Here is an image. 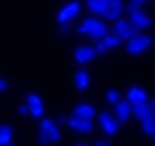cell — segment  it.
<instances>
[{
	"instance_id": "obj_23",
	"label": "cell",
	"mask_w": 155,
	"mask_h": 146,
	"mask_svg": "<svg viewBox=\"0 0 155 146\" xmlns=\"http://www.w3.org/2000/svg\"><path fill=\"white\" fill-rule=\"evenodd\" d=\"M142 4H144L142 0H131V2L127 4V9H129V13H131V11H139V9L142 8Z\"/></svg>"
},
{
	"instance_id": "obj_12",
	"label": "cell",
	"mask_w": 155,
	"mask_h": 146,
	"mask_svg": "<svg viewBox=\"0 0 155 146\" xmlns=\"http://www.w3.org/2000/svg\"><path fill=\"white\" fill-rule=\"evenodd\" d=\"M94 115H96L94 107L89 105V104H80V105H76V107H74V113H72V117L80 118V120H92Z\"/></svg>"
},
{
	"instance_id": "obj_5",
	"label": "cell",
	"mask_w": 155,
	"mask_h": 146,
	"mask_svg": "<svg viewBox=\"0 0 155 146\" xmlns=\"http://www.w3.org/2000/svg\"><path fill=\"white\" fill-rule=\"evenodd\" d=\"M41 133L46 135L48 142H59L61 141L59 126H57L55 120H52V118H43L41 120Z\"/></svg>"
},
{
	"instance_id": "obj_24",
	"label": "cell",
	"mask_w": 155,
	"mask_h": 146,
	"mask_svg": "<svg viewBox=\"0 0 155 146\" xmlns=\"http://www.w3.org/2000/svg\"><path fill=\"white\" fill-rule=\"evenodd\" d=\"M94 52H96V54H104V52H105V46H104V43H102V41L94 45Z\"/></svg>"
},
{
	"instance_id": "obj_4",
	"label": "cell",
	"mask_w": 155,
	"mask_h": 146,
	"mask_svg": "<svg viewBox=\"0 0 155 146\" xmlns=\"http://www.w3.org/2000/svg\"><path fill=\"white\" fill-rule=\"evenodd\" d=\"M113 32H114V35H118L122 41H129V39H133L137 33H140L139 30H135V28L129 24V21H127V19H118V21L114 22Z\"/></svg>"
},
{
	"instance_id": "obj_19",
	"label": "cell",
	"mask_w": 155,
	"mask_h": 146,
	"mask_svg": "<svg viewBox=\"0 0 155 146\" xmlns=\"http://www.w3.org/2000/svg\"><path fill=\"white\" fill-rule=\"evenodd\" d=\"M105 100L109 102V104H118L122 98H120V93H118V91H114V89H111V91H107V93H105Z\"/></svg>"
},
{
	"instance_id": "obj_26",
	"label": "cell",
	"mask_w": 155,
	"mask_h": 146,
	"mask_svg": "<svg viewBox=\"0 0 155 146\" xmlns=\"http://www.w3.org/2000/svg\"><path fill=\"white\" fill-rule=\"evenodd\" d=\"M146 104H148V107H150V111H151V113H155V98H153V100H150V102H146Z\"/></svg>"
},
{
	"instance_id": "obj_20",
	"label": "cell",
	"mask_w": 155,
	"mask_h": 146,
	"mask_svg": "<svg viewBox=\"0 0 155 146\" xmlns=\"http://www.w3.org/2000/svg\"><path fill=\"white\" fill-rule=\"evenodd\" d=\"M104 17H105V21H109V22H116L118 19H122V11H114V9H107L105 13H104Z\"/></svg>"
},
{
	"instance_id": "obj_30",
	"label": "cell",
	"mask_w": 155,
	"mask_h": 146,
	"mask_svg": "<svg viewBox=\"0 0 155 146\" xmlns=\"http://www.w3.org/2000/svg\"><path fill=\"white\" fill-rule=\"evenodd\" d=\"M63 122H67V118H65V115H59V118H57L55 124H63Z\"/></svg>"
},
{
	"instance_id": "obj_15",
	"label": "cell",
	"mask_w": 155,
	"mask_h": 146,
	"mask_svg": "<svg viewBox=\"0 0 155 146\" xmlns=\"http://www.w3.org/2000/svg\"><path fill=\"white\" fill-rule=\"evenodd\" d=\"M87 9L94 15H104L107 11V2L105 0H87Z\"/></svg>"
},
{
	"instance_id": "obj_22",
	"label": "cell",
	"mask_w": 155,
	"mask_h": 146,
	"mask_svg": "<svg viewBox=\"0 0 155 146\" xmlns=\"http://www.w3.org/2000/svg\"><path fill=\"white\" fill-rule=\"evenodd\" d=\"M105 2H107V9H114V11H122L124 9L122 0H105Z\"/></svg>"
},
{
	"instance_id": "obj_11",
	"label": "cell",
	"mask_w": 155,
	"mask_h": 146,
	"mask_svg": "<svg viewBox=\"0 0 155 146\" xmlns=\"http://www.w3.org/2000/svg\"><path fill=\"white\" fill-rule=\"evenodd\" d=\"M126 102L127 104H144L148 102V93L142 89V87H131L127 91V96H126Z\"/></svg>"
},
{
	"instance_id": "obj_9",
	"label": "cell",
	"mask_w": 155,
	"mask_h": 146,
	"mask_svg": "<svg viewBox=\"0 0 155 146\" xmlns=\"http://www.w3.org/2000/svg\"><path fill=\"white\" fill-rule=\"evenodd\" d=\"M96 58V52L92 46H78L74 50V61L80 65H87Z\"/></svg>"
},
{
	"instance_id": "obj_21",
	"label": "cell",
	"mask_w": 155,
	"mask_h": 146,
	"mask_svg": "<svg viewBox=\"0 0 155 146\" xmlns=\"http://www.w3.org/2000/svg\"><path fill=\"white\" fill-rule=\"evenodd\" d=\"M92 130V120H80L78 124V131L80 133H89Z\"/></svg>"
},
{
	"instance_id": "obj_29",
	"label": "cell",
	"mask_w": 155,
	"mask_h": 146,
	"mask_svg": "<svg viewBox=\"0 0 155 146\" xmlns=\"http://www.w3.org/2000/svg\"><path fill=\"white\" fill-rule=\"evenodd\" d=\"M8 89V81L6 80H0V91H6Z\"/></svg>"
},
{
	"instance_id": "obj_13",
	"label": "cell",
	"mask_w": 155,
	"mask_h": 146,
	"mask_svg": "<svg viewBox=\"0 0 155 146\" xmlns=\"http://www.w3.org/2000/svg\"><path fill=\"white\" fill-rule=\"evenodd\" d=\"M89 83H91L89 72L83 70V68H80V70L74 74V85H76V89H78V91H85V89L89 87Z\"/></svg>"
},
{
	"instance_id": "obj_1",
	"label": "cell",
	"mask_w": 155,
	"mask_h": 146,
	"mask_svg": "<svg viewBox=\"0 0 155 146\" xmlns=\"http://www.w3.org/2000/svg\"><path fill=\"white\" fill-rule=\"evenodd\" d=\"M78 33L81 35H89L94 41H102L105 35L109 33V28L104 21L96 19V17H85L81 21V24L78 26Z\"/></svg>"
},
{
	"instance_id": "obj_32",
	"label": "cell",
	"mask_w": 155,
	"mask_h": 146,
	"mask_svg": "<svg viewBox=\"0 0 155 146\" xmlns=\"http://www.w3.org/2000/svg\"><path fill=\"white\" fill-rule=\"evenodd\" d=\"M151 137H153V141H155V131H153V135H151Z\"/></svg>"
},
{
	"instance_id": "obj_33",
	"label": "cell",
	"mask_w": 155,
	"mask_h": 146,
	"mask_svg": "<svg viewBox=\"0 0 155 146\" xmlns=\"http://www.w3.org/2000/svg\"><path fill=\"white\" fill-rule=\"evenodd\" d=\"M142 2H146V0H142Z\"/></svg>"
},
{
	"instance_id": "obj_28",
	"label": "cell",
	"mask_w": 155,
	"mask_h": 146,
	"mask_svg": "<svg viewBox=\"0 0 155 146\" xmlns=\"http://www.w3.org/2000/svg\"><path fill=\"white\" fill-rule=\"evenodd\" d=\"M94 146H111V144H109L107 141H96V142H94Z\"/></svg>"
},
{
	"instance_id": "obj_27",
	"label": "cell",
	"mask_w": 155,
	"mask_h": 146,
	"mask_svg": "<svg viewBox=\"0 0 155 146\" xmlns=\"http://www.w3.org/2000/svg\"><path fill=\"white\" fill-rule=\"evenodd\" d=\"M18 113H21V115H26V113H28V107H26V105H18Z\"/></svg>"
},
{
	"instance_id": "obj_7",
	"label": "cell",
	"mask_w": 155,
	"mask_h": 146,
	"mask_svg": "<svg viewBox=\"0 0 155 146\" xmlns=\"http://www.w3.org/2000/svg\"><path fill=\"white\" fill-rule=\"evenodd\" d=\"M98 122L102 126L104 133L109 135V137L116 135V131H118V122H116V118L113 115H109V113H100L98 115Z\"/></svg>"
},
{
	"instance_id": "obj_14",
	"label": "cell",
	"mask_w": 155,
	"mask_h": 146,
	"mask_svg": "<svg viewBox=\"0 0 155 146\" xmlns=\"http://www.w3.org/2000/svg\"><path fill=\"white\" fill-rule=\"evenodd\" d=\"M150 113H151V111H150V107H148L146 102H144V104H133V105H131V117L139 118L140 122H142Z\"/></svg>"
},
{
	"instance_id": "obj_10",
	"label": "cell",
	"mask_w": 155,
	"mask_h": 146,
	"mask_svg": "<svg viewBox=\"0 0 155 146\" xmlns=\"http://www.w3.org/2000/svg\"><path fill=\"white\" fill-rule=\"evenodd\" d=\"M114 118H116V122H127L129 118H131V104H127V102H124V100H120L118 104H114V115H113Z\"/></svg>"
},
{
	"instance_id": "obj_8",
	"label": "cell",
	"mask_w": 155,
	"mask_h": 146,
	"mask_svg": "<svg viewBox=\"0 0 155 146\" xmlns=\"http://www.w3.org/2000/svg\"><path fill=\"white\" fill-rule=\"evenodd\" d=\"M26 107H28V113L31 117H35V118H41L43 113H45V104H43V100L39 98L37 95H28Z\"/></svg>"
},
{
	"instance_id": "obj_16",
	"label": "cell",
	"mask_w": 155,
	"mask_h": 146,
	"mask_svg": "<svg viewBox=\"0 0 155 146\" xmlns=\"http://www.w3.org/2000/svg\"><path fill=\"white\" fill-rule=\"evenodd\" d=\"M13 137V130L8 124H0V146H9Z\"/></svg>"
},
{
	"instance_id": "obj_2",
	"label": "cell",
	"mask_w": 155,
	"mask_h": 146,
	"mask_svg": "<svg viewBox=\"0 0 155 146\" xmlns=\"http://www.w3.org/2000/svg\"><path fill=\"white\" fill-rule=\"evenodd\" d=\"M151 45V39H150V35L146 33H137L133 39H129L126 43V50L131 54V56H139V54L146 52Z\"/></svg>"
},
{
	"instance_id": "obj_31",
	"label": "cell",
	"mask_w": 155,
	"mask_h": 146,
	"mask_svg": "<svg viewBox=\"0 0 155 146\" xmlns=\"http://www.w3.org/2000/svg\"><path fill=\"white\" fill-rule=\"evenodd\" d=\"M74 146H89L87 142H78V144H74Z\"/></svg>"
},
{
	"instance_id": "obj_6",
	"label": "cell",
	"mask_w": 155,
	"mask_h": 146,
	"mask_svg": "<svg viewBox=\"0 0 155 146\" xmlns=\"http://www.w3.org/2000/svg\"><path fill=\"white\" fill-rule=\"evenodd\" d=\"M129 24L135 28V30H146V28H150L151 26V19H150V15L148 13H144L142 9H139V11H131L129 13Z\"/></svg>"
},
{
	"instance_id": "obj_3",
	"label": "cell",
	"mask_w": 155,
	"mask_h": 146,
	"mask_svg": "<svg viewBox=\"0 0 155 146\" xmlns=\"http://www.w3.org/2000/svg\"><path fill=\"white\" fill-rule=\"evenodd\" d=\"M80 11H81V6L78 4V2H68L67 6H63L59 9V13H57V22L67 26L70 21H74L76 17L80 15Z\"/></svg>"
},
{
	"instance_id": "obj_18",
	"label": "cell",
	"mask_w": 155,
	"mask_h": 146,
	"mask_svg": "<svg viewBox=\"0 0 155 146\" xmlns=\"http://www.w3.org/2000/svg\"><path fill=\"white\" fill-rule=\"evenodd\" d=\"M142 131L146 133V135H153V131H155V113H150L144 120H142Z\"/></svg>"
},
{
	"instance_id": "obj_25",
	"label": "cell",
	"mask_w": 155,
	"mask_h": 146,
	"mask_svg": "<svg viewBox=\"0 0 155 146\" xmlns=\"http://www.w3.org/2000/svg\"><path fill=\"white\" fill-rule=\"evenodd\" d=\"M39 141H41V144L43 146H48L50 142H48V139H46V135H43V133H39Z\"/></svg>"
},
{
	"instance_id": "obj_17",
	"label": "cell",
	"mask_w": 155,
	"mask_h": 146,
	"mask_svg": "<svg viewBox=\"0 0 155 146\" xmlns=\"http://www.w3.org/2000/svg\"><path fill=\"white\" fill-rule=\"evenodd\" d=\"M102 43H104L105 50H113V48H118L122 45V39L118 37V35H114V33H107L105 37L102 39Z\"/></svg>"
}]
</instances>
